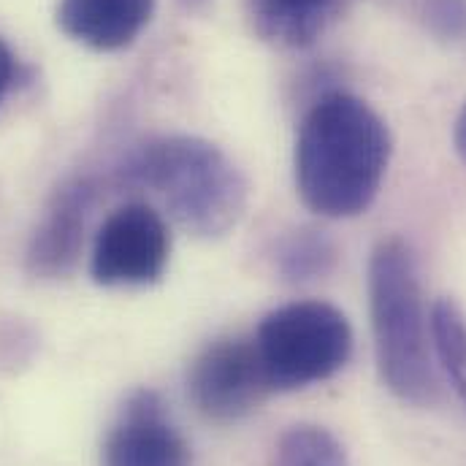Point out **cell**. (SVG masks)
I'll use <instances>...</instances> for the list:
<instances>
[{
    "label": "cell",
    "instance_id": "obj_17",
    "mask_svg": "<svg viewBox=\"0 0 466 466\" xmlns=\"http://www.w3.org/2000/svg\"><path fill=\"white\" fill-rule=\"evenodd\" d=\"M185 11H201L209 0H177Z\"/></svg>",
    "mask_w": 466,
    "mask_h": 466
},
{
    "label": "cell",
    "instance_id": "obj_5",
    "mask_svg": "<svg viewBox=\"0 0 466 466\" xmlns=\"http://www.w3.org/2000/svg\"><path fill=\"white\" fill-rule=\"evenodd\" d=\"M171 233L160 212L147 204L115 209L96 236L90 274L104 288H144L163 277Z\"/></svg>",
    "mask_w": 466,
    "mask_h": 466
},
{
    "label": "cell",
    "instance_id": "obj_6",
    "mask_svg": "<svg viewBox=\"0 0 466 466\" xmlns=\"http://www.w3.org/2000/svg\"><path fill=\"white\" fill-rule=\"evenodd\" d=\"M271 393L252 339H220L204 350L187 374L193 407L212 423H236Z\"/></svg>",
    "mask_w": 466,
    "mask_h": 466
},
{
    "label": "cell",
    "instance_id": "obj_3",
    "mask_svg": "<svg viewBox=\"0 0 466 466\" xmlns=\"http://www.w3.org/2000/svg\"><path fill=\"white\" fill-rule=\"evenodd\" d=\"M369 309L374 358L385 388L404 404H431L440 382L429 345V315L415 255L401 238H382L371 249Z\"/></svg>",
    "mask_w": 466,
    "mask_h": 466
},
{
    "label": "cell",
    "instance_id": "obj_8",
    "mask_svg": "<svg viewBox=\"0 0 466 466\" xmlns=\"http://www.w3.org/2000/svg\"><path fill=\"white\" fill-rule=\"evenodd\" d=\"M93 201L96 185L90 179H74L55 193L27 244L25 263L33 277H66L76 266Z\"/></svg>",
    "mask_w": 466,
    "mask_h": 466
},
{
    "label": "cell",
    "instance_id": "obj_2",
    "mask_svg": "<svg viewBox=\"0 0 466 466\" xmlns=\"http://www.w3.org/2000/svg\"><path fill=\"white\" fill-rule=\"evenodd\" d=\"M122 182L157 193L168 215L201 238L233 231L249 196L244 174L218 144L182 133L152 138L130 152Z\"/></svg>",
    "mask_w": 466,
    "mask_h": 466
},
{
    "label": "cell",
    "instance_id": "obj_9",
    "mask_svg": "<svg viewBox=\"0 0 466 466\" xmlns=\"http://www.w3.org/2000/svg\"><path fill=\"white\" fill-rule=\"evenodd\" d=\"M155 14V0H57V27L96 52L130 46Z\"/></svg>",
    "mask_w": 466,
    "mask_h": 466
},
{
    "label": "cell",
    "instance_id": "obj_14",
    "mask_svg": "<svg viewBox=\"0 0 466 466\" xmlns=\"http://www.w3.org/2000/svg\"><path fill=\"white\" fill-rule=\"evenodd\" d=\"M418 19L442 41H466V0H418Z\"/></svg>",
    "mask_w": 466,
    "mask_h": 466
},
{
    "label": "cell",
    "instance_id": "obj_15",
    "mask_svg": "<svg viewBox=\"0 0 466 466\" xmlns=\"http://www.w3.org/2000/svg\"><path fill=\"white\" fill-rule=\"evenodd\" d=\"M14 74H16L14 52H11V49H8V44L0 38V104H3L5 93L11 90V85H14Z\"/></svg>",
    "mask_w": 466,
    "mask_h": 466
},
{
    "label": "cell",
    "instance_id": "obj_10",
    "mask_svg": "<svg viewBox=\"0 0 466 466\" xmlns=\"http://www.w3.org/2000/svg\"><path fill=\"white\" fill-rule=\"evenodd\" d=\"M255 33L285 49L309 46L326 27L334 0H247Z\"/></svg>",
    "mask_w": 466,
    "mask_h": 466
},
{
    "label": "cell",
    "instance_id": "obj_11",
    "mask_svg": "<svg viewBox=\"0 0 466 466\" xmlns=\"http://www.w3.org/2000/svg\"><path fill=\"white\" fill-rule=\"evenodd\" d=\"M271 466H350V459L334 431L315 423H299L277 440Z\"/></svg>",
    "mask_w": 466,
    "mask_h": 466
},
{
    "label": "cell",
    "instance_id": "obj_1",
    "mask_svg": "<svg viewBox=\"0 0 466 466\" xmlns=\"http://www.w3.org/2000/svg\"><path fill=\"white\" fill-rule=\"evenodd\" d=\"M393 141L385 119L350 93L318 98L296 136V187L320 218L363 215L385 179Z\"/></svg>",
    "mask_w": 466,
    "mask_h": 466
},
{
    "label": "cell",
    "instance_id": "obj_7",
    "mask_svg": "<svg viewBox=\"0 0 466 466\" xmlns=\"http://www.w3.org/2000/svg\"><path fill=\"white\" fill-rule=\"evenodd\" d=\"M104 466H193L182 431L155 390H136L104 442Z\"/></svg>",
    "mask_w": 466,
    "mask_h": 466
},
{
    "label": "cell",
    "instance_id": "obj_4",
    "mask_svg": "<svg viewBox=\"0 0 466 466\" xmlns=\"http://www.w3.org/2000/svg\"><path fill=\"white\" fill-rule=\"evenodd\" d=\"M252 342L271 390H299L348 366L352 329L334 304L296 301L268 312Z\"/></svg>",
    "mask_w": 466,
    "mask_h": 466
},
{
    "label": "cell",
    "instance_id": "obj_13",
    "mask_svg": "<svg viewBox=\"0 0 466 466\" xmlns=\"http://www.w3.org/2000/svg\"><path fill=\"white\" fill-rule=\"evenodd\" d=\"M431 334L437 355L453 380V388L466 401V315L456 301L442 299L431 309Z\"/></svg>",
    "mask_w": 466,
    "mask_h": 466
},
{
    "label": "cell",
    "instance_id": "obj_12",
    "mask_svg": "<svg viewBox=\"0 0 466 466\" xmlns=\"http://www.w3.org/2000/svg\"><path fill=\"white\" fill-rule=\"evenodd\" d=\"M337 263V247L323 231L299 228L277 247V268L290 282H309L326 277Z\"/></svg>",
    "mask_w": 466,
    "mask_h": 466
},
{
    "label": "cell",
    "instance_id": "obj_16",
    "mask_svg": "<svg viewBox=\"0 0 466 466\" xmlns=\"http://www.w3.org/2000/svg\"><path fill=\"white\" fill-rule=\"evenodd\" d=\"M453 144H456V152L459 157L466 163V104L461 106V112L456 116V127H453Z\"/></svg>",
    "mask_w": 466,
    "mask_h": 466
}]
</instances>
